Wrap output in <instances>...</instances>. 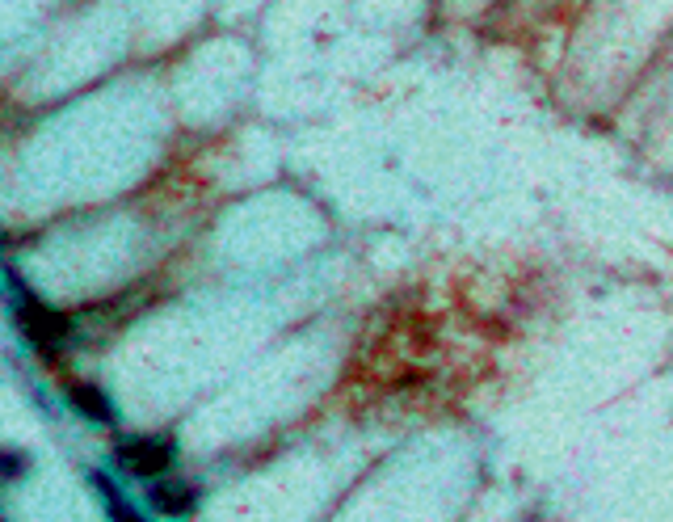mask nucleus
<instances>
[{"instance_id":"5","label":"nucleus","mask_w":673,"mask_h":522,"mask_svg":"<svg viewBox=\"0 0 673 522\" xmlns=\"http://www.w3.org/2000/svg\"><path fill=\"white\" fill-rule=\"evenodd\" d=\"M89 485L97 489V497H101V501H106V510H110L114 518H144V514H139V510L131 506V501H127V497H122V493H118V485H114V480H110L106 472H89Z\"/></svg>"},{"instance_id":"2","label":"nucleus","mask_w":673,"mask_h":522,"mask_svg":"<svg viewBox=\"0 0 673 522\" xmlns=\"http://www.w3.org/2000/svg\"><path fill=\"white\" fill-rule=\"evenodd\" d=\"M114 455L131 476H165L177 459V447H173V438L148 434V438H122Z\"/></svg>"},{"instance_id":"3","label":"nucleus","mask_w":673,"mask_h":522,"mask_svg":"<svg viewBox=\"0 0 673 522\" xmlns=\"http://www.w3.org/2000/svg\"><path fill=\"white\" fill-rule=\"evenodd\" d=\"M68 400L80 409V417L97 421V426H114V421H118L114 400H110L106 392H101L97 384H68Z\"/></svg>"},{"instance_id":"1","label":"nucleus","mask_w":673,"mask_h":522,"mask_svg":"<svg viewBox=\"0 0 673 522\" xmlns=\"http://www.w3.org/2000/svg\"><path fill=\"white\" fill-rule=\"evenodd\" d=\"M13 316H17V325H22V333L43 350L64 346V341L72 337V320L64 312L47 308L38 295H17L13 299Z\"/></svg>"},{"instance_id":"4","label":"nucleus","mask_w":673,"mask_h":522,"mask_svg":"<svg viewBox=\"0 0 673 522\" xmlns=\"http://www.w3.org/2000/svg\"><path fill=\"white\" fill-rule=\"evenodd\" d=\"M148 501H152V510L169 514V518H177V514H190V510L198 506L194 489H190V485H181V480H160V485H152Z\"/></svg>"},{"instance_id":"6","label":"nucleus","mask_w":673,"mask_h":522,"mask_svg":"<svg viewBox=\"0 0 673 522\" xmlns=\"http://www.w3.org/2000/svg\"><path fill=\"white\" fill-rule=\"evenodd\" d=\"M22 472H26V459L17 451H5V480H17Z\"/></svg>"}]
</instances>
